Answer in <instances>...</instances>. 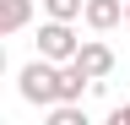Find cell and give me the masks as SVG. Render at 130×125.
I'll list each match as a JSON object with an SVG mask.
<instances>
[{"label":"cell","mask_w":130,"mask_h":125,"mask_svg":"<svg viewBox=\"0 0 130 125\" xmlns=\"http://www.w3.org/2000/svg\"><path fill=\"white\" fill-rule=\"evenodd\" d=\"M0 71H6V49H0Z\"/></svg>","instance_id":"obj_9"},{"label":"cell","mask_w":130,"mask_h":125,"mask_svg":"<svg viewBox=\"0 0 130 125\" xmlns=\"http://www.w3.org/2000/svg\"><path fill=\"white\" fill-rule=\"evenodd\" d=\"M81 22L92 33H108V27L125 22V0H81Z\"/></svg>","instance_id":"obj_4"},{"label":"cell","mask_w":130,"mask_h":125,"mask_svg":"<svg viewBox=\"0 0 130 125\" xmlns=\"http://www.w3.org/2000/svg\"><path fill=\"white\" fill-rule=\"evenodd\" d=\"M43 11H49L54 22H76V17H81V0H43Z\"/></svg>","instance_id":"obj_7"},{"label":"cell","mask_w":130,"mask_h":125,"mask_svg":"<svg viewBox=\"0 0 130 125\" xmlns=\"http://www.w3.org/2000/svg\"><path fill=\"white\" fill-rule=\"evenodd\" d=\"M108 120H114V125H130V103H119V109H114Z\"/></svg>","instance_id":"obj_8"},{"label":"cell","mask_w":130,"mask_h":125,"mask_svg":"<svg viewBox=\"0 0 130 125\" xmlns=\"http://www.w3.org/2000/svg\"><path fill=\"white\" fill-rule=\"evenodd\" d=\"M49 125H87V109H81V103L54 98V103H49Z\"/></svg>","instance_id":"obj_6"},{"label":"cell","mask_w":130,"mask_h":125,"mask_svg":"<svg viewBox=\"0 0 130 125\" xmlns=\"http://www.w3.org/2000/svg\"><path fill=\"white\" fill-rule=\"evenodd\" d=\"M16 92H22L27 103L49 109V103L60 98V65H54V60H43V54H38V60H27L22 76H16Z\"/></svg>","instance_id":"obj_1"},{"label":"cell","mask_w":130,"mask_h":125,"mask_svg":"<svg viewBox=\"0 0 130 125\" xmlns=\"http://www.w3.org/2000/svg\"><path fill=\"white\" fill-rule=\"evenodd\" d=\"M71 60L92 76V82H103V76L114 71V49H108L103 38H76V54H71Z\"/></svg>","instance_id":"obj_3"},{"label":"cell","mask_w":130,"mask_h":125,"mask_svg":"<svg viewBox=\"0 0 130 125\" xmlns=\"http://www.w3.org/2000/svg\"><path fill=\"white\" fill-rule=\"evenodd\" d=\"M125 22H130V0H125Z\"/></svg>","instance_id":"obj_10"},{"label":"cell","mask_w":130,"mask_h":125,"mask_svg":"<svg viewBox=\"0 0 130 125\" xmlns=\"http://www.w3.org/2000/svg\"><path fill=\"white\" fill-rule=\"evenodd\" d=\"M38 54L54 60V65H60V60H71V54H76V33H71V22H54V17H49V22L38 27Z\"/></svg>","instance_id":"obj_2"},{"label":"cell","mask_w":130,"mask_h":125,"mask_svg":"<svg viewBox=\"0 0 130 125\" xmlns=\"http://www.w3.org/2000/svg\"><path fill=\"white\" fill-rule=\"evenodd\" d=\"M27 22H32V0H0V38L22 33Z\"/></svg>","instance_id":"obj_5"}]
</instances>
